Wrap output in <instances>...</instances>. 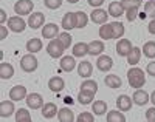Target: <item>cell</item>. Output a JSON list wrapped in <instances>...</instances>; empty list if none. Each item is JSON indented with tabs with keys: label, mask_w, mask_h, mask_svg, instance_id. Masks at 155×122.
I'll list each match as a JSON object with an SVG mask.
<instances>
[{
	"label": "cell",
	"mask_w": 155,
	"mask_h": 122,
	"mask_svg": "<svg viewBox=\"0 0 155 122\" xmlns=\"http://www.w3.org/2000/svg\"><path fill=\"white\" fill-rule=\"evenodd\" d=\"M20 68L25 71V73H33L37 70V59L33 53L27 54L20 59Z\"/></svg>",
	"instance_id": "7a4b0ae2"
},
{
	"label": "cell",
	"mask_w": 155,
	"mask_h": 122,
	"mask_svg": "<svg viewBox=\"0 0 155 122\" xmlns=\"http://www.w3.org/2000/svg\"><path fill=\"white\" fill-rule=\"evenodd\" d=\"M90 6H101L102 3H104V0H87Z\"/></svg>",
	"instance_id": "7dc6e473"
},
{
	"label": "cell",
	"mask_w": 155,
	"mask_h": 122,
	"mask_svg": "<svg viewBox=\"0 0 155 122\" xmlns=\"http://www.w3.org/2000/svg\"><path fill=\"white\" fill-rule=\"evenodd\" d=\"M144 11H146V16H150V17L155 19V3H153V0H149V2H146Z\"/></svg>",
	"instance_id": "ab89813d"
},
{
	"label": "cell",
	"mask_w": 155,
	"mask_h": 122,
	"mask_svg": "<svg viewBox=\"0 0 155 122\" xmlns=\"http://www.w3.org/2000/svg\"><path fill=\"white\" fill-rule=\"evenodd\" d=\"M138 16V8H130V9H126V17L129 22H134Z\"/></svg>",
	"instance_id": "7bdbcfd3"
},
{
	"label": "cell",
	"mask_w": 155,
	"mask_h": 122,
	"mask_svg": "<svg viewBox=\"0 0 155 122\" xmlns=\"http://www.w3.org/2000/svg\"><path fill=\"white\" fill-rule=\"evenodd\" d=\"M62 26L68 31L76 28V12H67V14L62 17Z\"/></svg>",
	"instance_id": "5bb4252c"
},
{
	"label": "cell",
	"mask_w": 155,
	"mask_h": 122,
	"mask_svg": "<svg viewBox=\"0 0 155 122\" xmlns=\"http://www.w3.org/2000/svg\"><path fill=\"white\" fill-rule=\"evenodd\" d=\"M153 3H155V0H153Z\"/></svg>",
	"instance_id": "db71d44e"
},
{
	"label": "cell",
	"mask_w": 155,
	"mask_h": 122,
	"mask_svg": "<svg viewBox=\"0 0 155 122\" xmlns=\"http://www.w3.org/2000/svg\"><path fill=\"white\" fill-rule=\"evenodd\" d=\"M64 101H65V102L68 104V102H71V98H70V96H67V98H65V99H64Z\"/></svg>",
	"instance_id": "816d5d0a"
},
{
	"label": "cell",
	"mask_w": 155,
	"mask_h": 122,
	"mask_svg": "<svg viewBox=\"0 0 155 122\" xmlns=\"http://www.w3.org/2000/svg\"><path fill=\"white\" fill-rule=\"evenodd\" d=\"M93 73V66L90 62H81L79 66H78V74H79L81 77H88V76H92Z\"/></svg>",
	"instance_id": "d6986e66"
},
{
	"label": "cell",
	"mask_w": 155,
	"mask_h": 122,
	"mask_svg": "<svg viewBox=\"0 0 155 122\" xmlns=\"http://www.w3.org/2000/svg\"><path fill=\"white\" fill-rule=\"evenodd\" d=\"M5 20H6V12L5 9H0V23H5Z\"/></svg>",
	"instance_id": "681fc988"
},
{
	"label": "cell",
	"mask_w": 155,
	"mask_h": 122,
	"mask_svg": "<svg viewBox=\"0 0 155 122\" xmlns=\"http://www.w3.org/2000/svg\"><path fill=\"white\" fill-rule=\"evenodd\" d=\"M96 66L99 71H110L112 66H113V60L110 56H99L98 60H96Z\"/></svg>",
	"instance_id": "30bf717a"
},
{
	"label": "cell",
	"mask_w": 155,
	"mask_h": 122,
	"mask_svg": "<svg viewBox=\"0 0 155 122\" xmlns=\"http://www.w3.org/2000/svg\"><path fill=\"white\" fill-rule=\"evenodd\" d=\"M58 39H59L61 42H62V45L65 47V50H67V48H68V47L71 45V36H70L68 33H61Z\"/></svg>",
	"instance_id": "f35d334b"
},
{
	"label": "cell",
	"mask_w": 155,
	"mask_h": 122,
	"mask_svg": "<svg viewBox=\"0 0 155 122\" xmlns=\"http://www.w3.org/2000/svg\"><path fill=\"white\" fill-rule=\"evenodd\" d=\"M16 120L17 122H31V114L28 110H25V108H19L16 111Z\"/></svg>",
	"instance_id": "d6a6232c"
},
{
	"label": "cell",
	"mask_w": 155,
	"mask_h": 122,
	"mask_svg": "<svg viewBox=\"0 0 155 122\" xmlns=\"http://www.w3.org/2000/svg\"><path fill=\"white\" fill-rule=\"evenodd\" d=\"M58 119L61 122H73L74 120V114L70 108H62L58 111Z\"/></svg>",
	"instance_id": "cb8c5ba5"
},
{
	"label": "cell",
	"mask_w": 155,
	"mask_h": 122,
	"mask_svg": "<svg viewBox=\"0 0 155 122\" xmlns=\"http://www.w3.org/2000/svg\"><path fill=\"white\" fill-rule=\"evenodd\" d=\"M140 57H141V48L134 47L130 50V53L127 54V62L130 63V65H137L140 62Z\"/></svg>",
	"instance_id": "484cf974"
},
{
	"label": "cell",
	"mask_w": 155,
	"mask_h": 122,
	"mask_svg": "<svg viewBox=\"0 0 155 122\" xmlns=\"http://www.w3.org/2000/svg\"><path fill=\"white\" fill-rule=\"evenodd\" d=\"M76 120L78 122H93V114L88 113V111H84L76 117Z\"/></svg>",
	"instance_id": "b9f144b4"
},
{
	"label": "cell",
	"mask_w": 155,
	"mask_h": 122,
	"mask_svg": "<svg viewBox=\"0 0 155 122\" xmlns=\"http://www.w3.org/2000/svg\"><path fill=\"white\" fill-rule=\"evenodd\" d=\"M92 111H93L95 114H98V116L104 114V113L107 111V104H106L104 101H95V102H93V108H92Z\"/></svg>",
	"instance_id": "1f68e13d"
},
{
	"label": "cell",
	"mask_w": 155,
	"mask_h": 122,
	"mask_svg": "<svg viewBox=\"0 0 155 122\" xmlns=\"http://www.w3.org/2000/svg\"><path fill=\"white\" fill-rule=\"evenodd\" d=\"M150 101H152V104H153V105H155V91H153V93H152V99H150Z\"/></svg>",
	"instance_id": "f907efd6"
},
{
	"label": "cell",
	"mask_w": 155,
	"mask_h": 122,
	"mask_svg": "<svg viewBox=\"0 0 155 122\" xmlns=\"http://www.w3.org/2000/svg\"><path fill=\"white\" fill-rule=\"evenodd\" d=\"M68 2H70V3H76V2H78V0H68Z\"/></svg>",
	"instance_id": "f5cc1de1"
},
{
	"label": "cell",
	"mask_w": 155,
	"mask_h": 122,
	"mask_svg": "<svg viewBox=\"0 0 155 122\" xmlns=\"http://www.w3.org/2000/svg\"><path fill=\"white\" fill-rule=\"evenodd\" d=\"M27 88L23 85H16L9 90V99L12 101H22V99H27Z\"/></svg>",
	"instance_id": "5b68a950"
},
{
	"label": "cell",
	"mask_w": 155,
	"mask_h": 122,
	"mask_svg": "<svg viewBox=\"0 0 155 122\" xmlns=\"http://www.w3.org/2000/svg\"><path fill=\"white\" fill-rule=\"evenodd\" d=\"M107 122H126V116L121 113V110H113L107 113Z\"/></svg>",
	"instance_id": "f546056e"
},
{
	"label": "cell",
	"mask_w": 155,
	"mask_h": 122,
	"mask_svg": "<svg viewBox=\"0 0 155 122\" xmlns=\"http://www.w3.org/2000/svg\"><path fill=\"white\" fill-rule=\"evenodd\" d=\"M132 99H134V102H135L137 105H146V104L150 101V99H149V94H147L144 90H137V91L134 93Z\"/></svg>",
	"instance_id": "ac0fdd59"
},
{
	"label": "cell",
	"mask_w": 155,
	"mask_h": 122,
	"mask_svg": "<svg viewBox=\"0 0 155 122\" xmlns=\"http://www.w3.org/2000/svg\"><path fill=\"white\" fill-rule=\"evenodd\" d=\"M95 94L93 91H88V90H79V94H78V101H79V104L82 105H88V104H92L93 98H95Z\"/></svg>",
	"instance_id": "2e32d148"
},
{
	"label": "cell",
	"mask_w": 155,
	"mask_h": 122,
	"mask_svg": "<svg viewBox=\"0 0 155 122\" xmlns=\"http://www.w3.org/2000/svg\"><path fill=\"white\" fill-rule=\"evenodd\" d=\"M8 26H9L11 31H14V33H22L25 28H27V23H25L23 19H20L19 16H16V17H11V19L8 20Z\"/></svg>",
	"instance_id": "8992f818"
},
{
	"label": "cell",
	"mask_w": 155,
	"mask_h": 122,
	"mask_svg": "<svg viewBox=\"0 0 155 122\" xmlns=\"http://www.w3.org/2000/svg\"><path fill=\"white\" fill-rule=\"evenodd\" d=\"M6 37H8V30L2 25V26H0V40H5Z\"/></svg>",
	"instance_id": "bcb514c9"
},
{
	"label": "cell",
	"mask_w": 155,
	"mask_h": 122,
	"mask_svg": "<svg viewBox=\"0 0 155 122\" xmlns=\"http://www.w3.org/2000/svg\"><path fill=\"white\" fill-rule=\"evenodd\" d=\"M74 66H76V62H74V57L71 56H65V57H62L61 59V68L64 71H73L74 70Z\"/></svg>",
	"instance_id": "603a6c76"
},
{
	"label": "cell",
	"mask_w": 155,
	"mask_h": 122,
	"mask_svg": "<svg viewBox=\"0 0 155 122\" xmlns=\"http://www.w3.org/2000/svg\"><path fill=\"white\" fill-rule=\"evenodd\" d=\"M58 111H59V110L56 108V104H53V102H47V104H44V107H42V116H44L45 119L54 117Z\"/></svg>",
	"instance_id": "9a60e30c"
},
{
	"label": "cell",
	"mask_w": 155,
	"mask_h": 122,
	"mask_svg": "<svg viewBox=\"0 0 155 122\" xmlns=\"http://www.w3.org/2000/svg\"><path fill=\"white\" fill-rule=\"evenodd\" d=\"M25 101H27V105H28L30 108H33V110L41 108L42 104H44V99H42V96H41L39 93H31V94H28Z\"/></svg>",
	"instance_id": "9c48e42d"
},
{
	"label": "cell",
	"mask_w": 155,
	"mask_h": 122,
	"mask_svg": "<svg viewBox=\"0 0 155 122\" xmlns=\"http://www.w3.org/2000/svg\"><path fill=\"white\" fill-rule=\"evenodd\" d=\"M116 107H118V110H121V111H129L132 108V99L129 96H126V94H123V96H120L116 99Z\"/></svg>",
	"instance_id": "e0dca14e"
},
{
	"label": "cell",
	"mask_w": 155,
	"mask_h": 122,
	"mask_svg": "<svg viewBox=\"0 0 155 122\" xmlns=\"http://www.w3.org/2000/svg\"><path fill=\"white\" fill-rule=\"evenodd\" d=\"M58 34H59V26L56 23H48L42 30V37L45 39H54Z\"/></svg>",
	"instance_id": "7c38bea8"
},
{
	"label": "cell",
	"mask_w": 155,
	"mask_h": 122,
	"mask_svg": "<svg viewBox=\"0 0 155 122\" xmlns=\"http://www.w3.org/2000/svg\"><path fill=\"white\" fill-rule=\"evenodd\" d=\"M81 90H88V91L96 93L98 91V84L95 82V80H85V82H82V85H81Z\"/></svg>",
	"instance_id": "74e56055"
},
{
	"label": "cell",
	"mask_w": 155,
	"mask_h": 122,
	"mask_svg": "<svg viewBox=\"0 0 155 122\" xmlns=\"http://www.w3.org/2000/svg\"><path fill=\"white\" fill-rule=\"evenodd\" d=\"M109 12H110V16H113V17L123 16V14H124V8H123L121 2H120V3H118V2H112V3L109 5Z\"/></svg>",
	"instance_id": "4316f807"
},
{
	"label": "cell",
	"mask_w": 155,
	"mask_h": 122,
	"mask_svg": "<svg viewBox=\"0 0 155 122\" xmlns=\"http://www.w3.org/2000/svg\"><path fill=\"white\" fill-rule=\"evenodd\" d=\"M104 82H106V85L110 87V88H120L121 84H123V82H121V79L116 76V74H109V76H106Z\"/></svg>",
	"instance_id": "f1b7e54d"
},
{
	"label": "cell",
	"mask_w": 155,
	"mask_h": 122,
	"mask_svg": "<svg viewBox=\"0 0 155 122\" xmlns=\"http://www.w3.org/2000/svg\"><path fill=\"white\" fill-rule=\"evenodd\" d=\"M146 71H147V74H150V76L155 77V62H149V63H147Z\"/></svg>",
	"instance_id": "f6af8a7d"
},
{
	"label": "cell",
	"mask_w": 155,
	"mask_h": 122,
	"mask_svg": "<svg viewBox=\"0 0 155 122\" xmlns=\"http://www.w3.org/2000/svg\"><path fill=\"white\" fill-rule=\"evenodd\" d=\"M146 119H147L149 122H155V105L146 111Z\"/></svg>",
	"instance_id": "ee69618b"
},
{
	"label": "cell",
	"mask_w": 155,
	"mask_h": 122,
	"mask_svg": "<svg viewBox=\"0 0 155 122\" xmlns=\"http://www.w3.org/2000/svg\"><path fill=\"white\" fill-rule=\"evenodd\" d=\"M44 3L48 9H58L62 5V0H44Z\"/></svg>",
	"instance_id": "60d3db41"
},
{
	"label": "cell",
	"mask_w": 155,
	"mask_h": 122,
	"mask_svg": "<svg viewBox=\"0 0 155 122\" xmlns=\"http://www.w3.org/2000/svg\"><path fill=\"white\" fill-rule=\"evenodd\" d=\"M147 28H149V33H150V34H155V19L150 20V23H149Z\"/></svg>",
	"instance_id": "c3c4849f"
},
{
	"label": "cell",
	"mask_w": 155,
	"mask_h": 122,
	"mask_svg": "<svg viewBox=\"0 0 155 122\" xmlns=\"http://www.w3.org/2000/svg\"><path fill=\"white\" fill-rule=\"evenodd\" d=\"M64 50H65V47L62 45V42H61L59 39H51L50 43L47 45V53L50 54L51 57H54V59L62 56Z\"/></svg>",
	"instance_id": "3957f363"
},
{
	"label": "cell",
	"mask_w": 155,
	"mask_h": 122,
	"mask_svg": "<svg viewBox=\"0 0 155 122\" xmlns=\"http://www.w3.org/2000/svg\"><path fill=\"white\" fill-rule=\"evenodd\" d=\"M87 22H88V17H87L85 12L78 11L76 12V28H84L87 25Z\"/></svg>",
	"instance_id": "d590c367"
},
{
	"label": "cell",
	"mask_w": 155,
	"mask_h": 122,
	"mask_svg": "<svg viewBox=\"0 0 155 122\" xmlns=\"http://www.w3.org/2000/svg\"><path fill=\"white\" fill-rule=\"evenodd\" d=\"M102 51H104V43L101 40H93L88 43V54H92V56H99Z\"/></svg>",
	"instance_id": "ffe728a7"
},
{
	"label": "cell",
	"mask_w": 155,
	"mask_h": 122,
	"mask_svg": "<svg viewBox=\"0 0 155 122\" xmlns=\"http://www.w3.org/2000/svg\"><path fill=\"white\" fill-rule=\"evenodd\" d=\"M99 37L101 39H104V40H110L113 39V33H112V25L106 23V25H101V28H99Z\"/></svg>",
	"instance_id": "4dcf8cb0"
},
{
	"label": "cell",
	"mask_w": 155,
	"mask_h": 122,
	"mask_svg": "<svg viewBox=\"0 0 155 122\" xmlns=\"http://www.w3.org/2000/svg\"><path fill=\"white\" fill-rule=\"evenodd\" d=\"M64 87H65V82H64V79L59 77V76H54V77H51V79L48 80V88L53 91V93L62 91Z\"/></svg>",
	"instance_id": "8fae6325"
},
{
	"label": "cell",
	"mask_w": 155,
	"mask_h": 122,
	"mask_svg": "<svg viewBox=\"0 0 155 122\" xmlns=\"http://www.w3.org/2000/svg\"><path fill=\"white\" fill-rule=\"evenodd\" d=\"M85 54H88V43L79 42L73 47V56L76 57H84Z\"/></svg>",
	"instance_id": "d4e9b609"
},
{
	"label": "cell",
	"mask_w": 155,
	"mask_h": 122,
	"mask_svg": "<svg viewBox=\"0 0 155 122\" xmlns=\"http://www.w3.org/2000/svg\"><path fill=\"white\" fill-rule=\"evenodd\" d=\"M132 43L129 39H121L118 40V43H116V53H118V56H123V57H127V54L130 53L132 50Z\"/></svg>",
	"instance_id": "52a82bcc"
},
{
	"label": "cell",
	"mask_w": 155,
	"mask_h": 122,
	"mask_svg": "<svg viewBox=\"0 0 155 122\" xmlns=\"http://www.w3.org/2000/svg\"><path fill=\"white\" fill-rule=\"evenodd\" d=\"M121 5H123L124 9L140 8V6H141V0H121Z\"/></svg>",
	"instance_id": "8d00e7d4"
},
{
	"label": "cell",
	"mask_w": 155,
	"mask_h": 122,
	"mask_svg": "<svg viewBox=\"0 0 155 122\" xmlns=\"http://www.w3.org/2000/svg\"><path fill=\"white\" fill-rule=\"evenodd\" d=\"M12 74H14V68H12L11 63H6V62L0 63V77L2 79H11Z\"/></svg>",
	"instance_id": "7402d4cb"
},
{
	"label": "cell",
	"mask_w": 155,
	"mask_h": 122,
	"mask_svg": "<svg viewBox=\"0 0 155 122\" xmlns=\"http://www.w3.org/2000/svg\"><path fill=\"white\" fill-rule=\"evenodd\" d=\"M34 3L31 0H19V2L14 5V11L17 12V16H27L33 11Z\"/></svg>",
	"instance_id": "277c9868"
},
{
	"label": "cell",
	"mask_w": 155,
	"mask_h": 122,
	"mask_svg": "<svg viewBox=\"0 0 155 122\" xmlns=\"http://www.w3.org/2000/svg\"><path fill=\"white\" fill-rule=\"evenodd\" d=\"M27 50L30 51V53H37V51H41L42 50V40L41 39H30L28 42H27Z\"/></svg>",
	"instance_id": "83f0119b"
},
{
	"label": "cell",
	"mask_w": 155,
	"mask_h": 122,
	"mask_svg": "<svg viewBox=\"0 0 155 122\" xmlns=\"http://www.w3.org/2000/svg\"><path fill=\"white\" fill-rule=\"evenodd\" d=\"M14 104L11 101H2L0 102V116L2 117H9L12 113H14Z\"/></svg>",
	"instance_id": "4fadbf2b"
},
{
	"label": "cell",
	"mask_w": 155,
	"mask_h": 122,
	"mask_svg": "<svg viewBox=\"0 0 155 122\" xmlns=\"http://www.w3.org/2000/svg\"><path fill=\"white\" fill-rule=\"evenodd\" d=\"M92 20L95 22V23H99V25H102V23H106L107 22V17H109V14L104 11V9H95L93 12H92Z\"/></svg>",
	"instance_id": "44dd1931"
},
{
	"label": "cell",
	"mask_w": 155,
	"mask_h": 122,
	"mask_svg": "<svg viewBox=\"0 0 155 122\" xmlns=\"http://www.w3.org/2000/svg\"><path fill=\"white\" fill-rule=\"evenodd\" d=\"M127 79H129V85L134 88H140L146 84V77L143 70L140 68H130L127 71Z\"/></svg>",
	"instance_id": "6da1fadb"
},
{
	"label": "cell",
	"mask_w": 155,
	"mask_h": 122,
	"mask_svg": "<svg viewBox=\"0 0 155 122\" xmlns=\"http://www.w3.org/2000/svg\"><path fill=\"white\" fill-rule=\"evenodd\" d=\"M112 25V33H113V39H118V37H123L124 36V25L120 23V22H113L110 23Z\"/></svg>",
	"instance_id": "e575fe53"
},
{
	"label": "cell",
	"mask_w": 155,
	"mask_h": 122,
	"mask_svg": "<svg viewBox=\"0 0 155 122\" xmlns=\"http://www.w3.org/2000/svg\"><path fill=\"white\" fill-rule=\"evenodd\" d=\"M143 54L146 57H149V59H153L155 57V42H146L144 45H143Z\"/></svg>",
	"instance_id": "836d02e7"
},
{
	"label": "cell",
	"mask_w": 155,
	"mask_h": 122,
	"mask_svg": "<svg viewBox=\"0 0 155 122\" xmlns=\"http://www.w3.org/2000/svg\"><path fill=\"white\" fill-rule=\"evenodd\" d=\"M44 22H45L44 12H31V16L28 19V26H31L33 30H37L44 25Z\"/></svg>",
	"instance_id": "ba28073f"
}]
</instances>
